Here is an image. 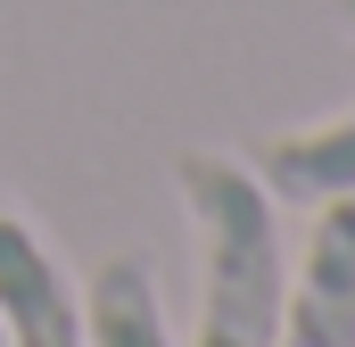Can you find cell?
Returning <instances> with one entry per match:
<instances>
[{
	"mask_svg": "<svg viewBox=\"0 0 355 347\" xmlns=\"http://www.w3.org/2000/svg\"><path fill=\"white\" fill-rule=\"evenodd\" d=\"M182 207L198 223V331L190 347H272L281 298H289V248H281V198L248 158L182 149L174 158Z\"/></svg>",
	"mask_w": 355,
	"mask_h": 347,
	"instance_id": "6da1fadb",
	"label": "cell"
},
{
	"mask_svg": "<svg viewBox=\"0 0 355 347\" xmlns=\"http://www.w3.org/2000/svg\"><path fill=\"white\" fill-rule=\"evenodd\" d=\"M272 347H355V190L314 207Z\"/></svg>",
	"mask_w": 355,
	"mask_h": 347,
	"instance_id": "7a4b0ae2",
	"label": "cell"
},
{
	"mask_svg": "<svg viewBox=\"0 0 355 347\" xmlns=\"http://www.w3.org/2000/svg\"><path fill=\"white\" fill-rule=\"evenodd\" d=\"M0 331L8 347H83V289L17 207H0Z\"/></svg>",
	"mask_w": 355,
	"mask_h": 347,
	"instance_id": "3957f363",
	"label": "cell"
},
{
	"mask_svg": "<svg viewBox=\"0 0 355 347\" xmlns=\"http://www.w3.org/2000/svg\"><path fill=\"white\" fill-rule=\"evenodd\" d=\"M257 182L289 207H322V198H347L355 190V108L331 124H306V133H272L265 149L248 158Z\"/></svg>",
	"mask_w": 355,
	"mask_h": 347,
	"instance_id": "277c9868",
	"label": "cell"
},
{
	"mask_svg": "<svg viewBox=\"0 0 355 347\" xmlns=\"http://www.w3.org/2000/svg\"><path fill=\"white\" fill-rule=\"evenodd\" d=\"M83 347H174L149 257H107L83 281Z\"/></svg>",
	"mask_w": 355,
	"mask_h": 347,
	"instance_id": "5b68a950",
	"label": "cell"
},
{
	"mask_svg": "<svg viewBox=\"0 0 355 347\" xmlns=\"http://www.w3.org/2000/svg\"><path fill=\"white\" fill-rule=\"evenodd\" d=\"M339 25H347V33H355V0H339Z\"/></svg>",
	"mask_w": 355,
	"mask_h": 347,
	"instance_id": "8992f818",
	"label": "cell"
},
{
	"mask_svg": "<svg viewBox=\"0 0 355 347\" xmlns=\"http://www.w3.org/2000/svg\"><path fill=\"white\" fill-rule=\"evenodd\" d=\"M0 347H8V331H0Z\"/></svg>",
	"mask_w": 355,
	"mask_h": 347,
	"instance_id": "52a82bcc",
	"label": "cell"
}]
</instances>
